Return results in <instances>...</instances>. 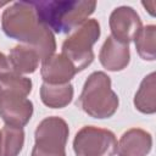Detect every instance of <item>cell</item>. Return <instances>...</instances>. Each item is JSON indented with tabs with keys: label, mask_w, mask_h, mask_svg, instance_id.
I'll return each mask as SVG.
<instances>
[{
	"label": "cell",
	"mask_w": 156,
	"mask_h": 156,
	"mask_svg": "<svg viewBox=\"0 0 156 156\" xmlns=\"http://www.w3.org/2000/svg\"><path fill=\"white\" fill-rule=\"evenodd\" d=\"M1 24L7 37L35 50L41 61L54 54L56 49L54 34L39 22L30 2H13L4 11Z\"/></svg>",
	"instance_id": "1"
},
{
	"label": "cell",
	"mask_w": 156,
	"mask_h": 156,
	"mask_svg": "<svg viewBox=\"0 0 156 156\" xmlns=\"http://www.w3.org/2000/svg\"><path fill=\"white\" fill-rule=\"evenodd\" d=\"M40 23L55 33H68L82 26L94 12L95 1H32Z\"/></svg>",
	"instance_id": "2"
},
{
	"label": "cell",
	"mask_w": 156,
	"mask_h": 156,
	"mask_svg": "<svg viewBox=\"0 0 156 156\" xmlns=\"http://www.w3.org/2000/svg\"><path fill=\"white\" fill-rule=\"evenodd\" d=\"M78 106L94 118H108L118 107V96L111 89V79L104 72H94L87 79Z\"/></svg>",
	"instance_id": "3"
},
{
	"label": "cell",
	"mask_w": 156,
	"mask_h": 156,
	"mask_svg": "<svg viewBox=\"0 0 156 156\" xmlns=\"http://www.w3.org/2000/svg\"><path fill=\"white\" fill-rule=\"evenodd\" d=\"M100 37V24L96 20L85 21L63 41L62 54L72 62L76 71H83L94 58L93 45Z\"/></svg>",
	"instance_id": "4"
},
{
	"label": "cell",
	"mask_w": 156,
	"mask_h": 156,
	"mask_svg": "<svg viewBox=\"0 0 156 156\" xmlns=\"http://www.w3.org/2000/svg\"><path fill=\"white\" fill-rule=\"evenodd\" d=\"M68 138V126L60 117H48L35 130V144L32 156H66L65 146Z\"/></svg>",
	"instance_id": "5"
},
{
	"label": "cell",
	"mask_w": 156,
	"mask_h": 156,
	"mask_svg": "<svg viewBox=\"0 0 156 156\" xmlns=\"http://www.w3.org/2000/svg\"><path fill=\"white\" fill-rule=\"evenodd\" d=\"M73 149L76 156H113L117 152V140L107 129L85 126L76 134Z\"/></svg>",
	"instance_id": "6"
},
{
	"label": "cell",
	"mask_w": 156,
	"mask_h": 156,
	"mask_svg": "<svg viewBox=\"0 0 156 156\" xmlns=\"http://www.w3.org/2000/svg\"><path fill=\"white\" fill-rule=\"evenodd\" d=\"M33 113V104L27 96L4 90L0 95V117L6 126L22 128L28 123Z\"/></svg>",
	"instance_id": "7"
},
{
	"label": "cell",
	"mask_w": 156,
	"mask_h": 156,
	"mask_svg": "<svg viewBox=\"0 0 156 156\" xmlns=\"http://www.w3.org/2000/svg\"><path fill=\"white\" fill-rule=\"evenodd\" d=\"M112 38L122 44H129L141 30L139 15L129 6H121L113 10L110 16Z\"/></svg>",
	"instance_id": "8"
},
{
	"label": "cell",
	"mask_w": 156,
	"mask_h": 156,
	"mask_svg": "<svg viewBox=\"0 0 156 156\" xmlns=\"http://www.w3.org/2000/svg\"><path fill=\"white\" fill-rule=\"evenodd\" d=\"M77 73L72 62L63 55H51L41 62V77L44 83L66 84Z\"/></svg>",
	"instance_id": "9"
},
{
	"label": "cell",
	"mask_w": 156,
	"mask_h": 156,
	"mask_svg": "<svg viewBox=\"0 0 156 156\" xmlns=\"http://www.w3.org/2000/svg\"><path fill=\"white\" fill-rule=\"evenodd\" d=\"M152 146V138L150 133L132 128L123 133L117 144L118 156H146Z\"/></svg>",
	"instance_id": "10"
},
{
	"label": "cell",
	"mask_w": 156,
	"mask_h": 156,
	"mask_svg": "<svg viewBox=\"0 0 156 156\" xmlns=\"http://www.w3.org/2000/svg\"><path fill=\"white\" fill-rule=\"evenodd\" d=\"M129 48L113 39L111 35L104 43L99 58L101 65L108 71H121L129 63Z\"/></svg>",
	"instance_id": "11"
},
{
	"label": "cell",
	"mask_w": 156,
	"mask_h": 156,
	"mask_svg": "<svg viewBox=\"0 0 156 156\" xmlns=\"http://www.w3.org/2000/svg\"><path fill=\"white\" fill-rule=\"evenodd\" d=\"M40 96L43 102L52 108H62L67 106L73 98V87L66 84H49L43 83L40 88Z\"/></svg>",
	"instance_id": "12"
},
{
	"label": "cell",
	"mask_w": 156,
	"mask_h": 156,
	"mask_svg": "<svg viewBox=\"0 0 156 156\" xmlns=\"http://www.w3.org/2000/svg\"><path fill=\"white\" fill-rule=\"evenodd\" d=\"M39 60L40 57L37 51L28 45H17L11 50L9 55V61L12 68L20 74L33 73L38 67Z\"/></svg>",
	"instance_id": "13"
},
{
	"label": "cell",
	"mask_w": 156,
	"mask_h": 156,
	"mask_svg": "<svg viewBox=\"0 0 156 156\" xmlns=\"http://www.w3.org/2000/svg\"><path fill=\"white\" fill-rule=\"evenodd\" d=\"M134 105L135 107L143 112V113H154L156 111V104H155V73H150L146 76L141 84L139 90L135 94L134 98Z\"/></svg>",
	"instance_id": "14"
},
{
	"label": "cell",
	"mask_w": 156,
	"mask_h": 156,
	"mask_svg": "<svg viewBox=\"0 0 156 156\" xmlns=\"http://www.w3.org/2000/svg\"><path fill=\"white\" fill-rule=\"evenodd\" d=\"M1 156H17L24 143V133L20 127L5 126L1 130Z\"/></svg>",
	"instance_id": "15"
},
{
	"label": "cell",
	"mask_w": 156,
	"mask_h": 156,
	"mask_svg": "<svg viewBox=\"0 0 156 156\" xmlns=\"http://www.w3.org/2000/svg\"><path fill=\"white\" fill-rule=\"evenodd\" d=\"M155 38H156V27L146 26L141 28L139 34L135 37V48L138 54L143 60L154 61L155 60Z\"/></svg>",
	"instance_id": "16"
},
{
	"label": "cell",
	"mask_w": 156,
	"mask_h": 156,
	"mask_svg": "<svg viewBox=\"0 0 156 156\" xmlns=\"http://www.w3.org/2000/svg\"><path fill=\"white\" fill-rule=\"evenodd\" d=\"M0 85L4 90L15 91L27 96L32 91V82L27 77H22L16 71H11L0 77Z\"/></svg>",
	"instance_id": "17"
},
{
	"label": "cell",
	"mask_w": 156,
	"mask_h": 156,
	"mask_svg": "<svg viewBox=\"0 0 156 156\" xmlns=\"http://www.w3.org/2000/svg\"><path fill=\"white\" fill-rule=\"evenodd\" d=\"M11 71H15L9 61V57H6L4 54L0 52V77L11 72Z\"/></svg>",
	"instance_id": "18"
},
{
	"label": "cell",
	"mask_w": 156,
	"mask_h": 156,
	"mask_svg": "<svg viewBox=\"0 0 156 156\" xmlns=\"http://www.w3.org/2000/svg\"><path fill=\"white\" fill-rule=\"evenodd\" d=\"M143 6L147 9V11H149V13H150L151 16L155 15V7H156V2H155V1H146V2L144 1V2H143Z\"/></svg>",
	"instance_id": "19"
},
{
	"label": "cell",
	"mask_w": 156,
	"mask_h": 156,
	"mask_svg": "<svg viewBox=\"0 0 156 156\" xmlns=\"http://www.w3.org/2000/svg\"><path fill=\"white\" fill-rule=\"evenodd\" d=\"M7 4H9L7 1H0V7H1V6H5V5H7Z\"/></svg>",
	"instance_id": "20"
},
{
	"label": "cell",
	"mask_w": 156,
	"mask_h": 156,
	"mask_svg": "<svg viewBox=\"0 0 156 156\" xmlns=\"http://www.w3.org/2000/svg\"><path fill=\"white\" fill-rule=\"evenodd\" d=\"M1 141H2V136H1V132H0V156H1Z\"/></svg>",
	"instance_id": "21"
},
{
	"label": "cell",
	"mask_w": 156,
	"mask_h": 156,
	"mask_svg": "<svg viewBox=\"0 0 156 156\" xmlns=\"http://www.w3.org/2000/svg\"><path fill=\"white\" fill-rule=\"evenodd\" d=\"M1 91H2V88H1V85H0V95H1Z\"/></svg>",
	"instance_id": "22"
}]
</instances>
